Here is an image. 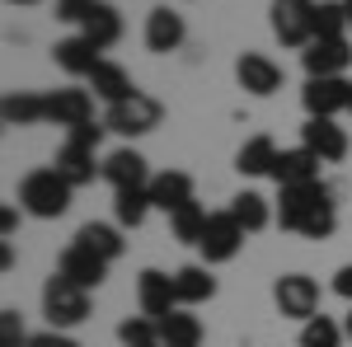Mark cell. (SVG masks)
Masks as SVG:
<instances>
[{
	"label": "cell",
	"mask_w": 352,
	"mask_h": 347,
	"mask_svg": "<svg viewBox=\"0 0 352 347\" xmlns=\"http://www.w3.org/2000/svg\"><path fill=\"white\" fill-rule=\"evenodd\" d=\"M151 212H155V202H151V183H146V188H122V192H113V221H118L122 230H141Z\"/></svg>",
	"instance_id": "cell-26"
},
{
	"label": "cell",
	"mask_w": 352,
	"mask_h": 347,
	"mask_svg": "<svg viewBox=\"0 0 352 347\" xmlns=\"http://www.w3.org/2000/svg\"><path fill=\"white\" fill-rule=\"evenodd\" d=\"M320 155L315 150H305V146H292V150H277V160H272V183L277 188H296V183H315L320 179Z\"/></svg>",
	"instance_id": "cell-18"
},
{
	"label": "cell",
	"mask_w": 352,
	"mask_h": 347,
	"mask_svg": "<svg viewBox=\"0 0 352 347\" xmlns=\"http://www.w3.org/2000/svg\"><path fill=\"white\" fill-rule=\"evenodd\" d=\"M305 76H348L352 71V38H315L310 47H300Z\"/></svg>",
	"instance_id": "cell-11"
},
{
	"label": "cell",
	"mask_w": 352,
	"mask_h": 347,
	"mask_svg": "<svg viewBox=\"0 0 352 347\" xmlns=\"http://www.w3.org/2000/svg\"><path fill=\"white\" fill-rule=\"evenodd\" d=\"M197 197V183H192V174H184V169H164V174H155L151 179V202H155V212L174 216L184 202H192Z\"/></svg>",
	"instance_id": "cell-20"
},
{
	"label": "cell",
	"mask_w": 352,
	"mask_h": 347,
	"mask_svg": "<svg viewBox=\"0 0 352 347\" xmlns=\"http://www.w3.org/2000/svg\"><path fill=\"white\" fill-rule=\"evenodd\" d=\"M300 146L315 150L324 164L348 160V132L338 127V117H305V127H300Z\"/></svg>",
	"instance_id": "cell-15"
},
{
	"label": "cell",
	"mask_w": 352,
	"mask_h": 347,
	"mask_svg": "<svg viewBox=\"0 0 352 347\" xmlns=\"http://www.w3.org/2000/svg\"><path fill=\"white\" fill-rule=\"evenodd\" d=\"M28 347H80L66 328H43V333H33L28 338Z\"/></svg>",
	"instance_id": "cell-36"
},
{
	"label": "cell",
	"mask_w": 352,
	"mask_h": 347,
	"mask_svg": "<svg viewBox=\"0 0 352 347\" xmlns=\"http://www.w3.org/2000/svg\"><path fill=\"white\" fill-rule=\"evenodd\" d=\"M151 179H155V174H151L146 155L132 150V146H118L109 160H104V183H109L113 192H122V188H146Z\"/></svg>",
	"instance_id": "cell-16"
},
{
	"label": "cell",
	"mask_w": 352,
	"mask_h": 347,
	"mask_svg": "<svg viewBox=\"0 0 352 347\" xmlns=\"http://www.w3.org/2000/svg\"><path fill=\"white\" fill-rule=\"evenodd\" d=\"M71 197H76V188L56 174V164L33 169V174L19 179V212H28L33 221H56V216H66L71 212Z\"/></svg>",
	"instance_id": "cell-3"
},
{
	"label": "cell",
	"mask_w": 352,
	"mask_h": 347,
	"mask_svg": "<svg viewBox=\"0 0 352 347\" xmlns=\"http://www.w3.org/2000/svg\"><path fill=\"white\" fill-rule=\"evenodd\" d=\"M272 305H277L282 320H300V324L315 320L320 315V282L305 277V272H282L272 282Z\"/></svg>",
	"instance_id": "cell-7"
},
{
	"label": "cell",
	"mask_w": 352,
	"mask_h": 347,
	"mask_svg": "<svg viewBox=\"0 0 352 347\" xmlns=\"http://www.w3.org/2000/svg\"><path fill=\"white\" fill-rule=\"evenodd\" d=\"M300 108L305 117H338L352 108V80L348 76H305L300 85Z\"/></svg>",
	"instance_id": "cell-9"
},
{
	"label": "cell",
	"mask_w": 352,
	"mask_h": 347,
	"mask_svg": "<svg viewBox=\"0 0 352 347\" xmlns=\"http://www.w3.org/2000/svg\"><path fill=\"white\" fill-rule=\"evenodd\" d=\"M343 10H348V33H352V0H343Z\"/></svg>",
	"instance_id": "cell-41"
},
{
	"label": "cell",
	"mask_w": 352,
	"mask_h": 347,
	"mask_svg": "<svg viewBox=\"0 0 352 347\" xmlns=\"http://www.w3.org/2000/svg\"><path fill=\"white\" fill-rule=\"evenodd\" d=\"M333 295H343L352 305V263H343L338 272H333Z\"/></svg>",
	"instance_id": "cell-37"
},
{
	"label": "cell",
	"mask_w": 352,
	"mask_h": 347,
	"mask_svg": "<svg viewBox=\"0 0 352 347\" xmlns=\"http://www.w3.org/2000/svg\"><path fill=\"white\" fill-rule=\"evenodd\" d=\"M80 33L94 43V47H99V52H109V47H118V43H122V14L113 10L109 0H99V5L85 14Z\"/></svg>",
	"instance_id": "cell-23"
},
{
	"label": "cell",
	"mask_w": 352,
	"mask_h": 347,
	"mask_svg": "<svg viewBox=\"0 0 352 347\" xmlns=\"http://www.w3.org/2000/svg\"><path fill=\"white\" fill-rule=\"evenodd\" d=\"M184 38H188V24H184V14H179V10L155 5V10L146 14V52L169 56V52H179V47H184Z\"/></svg>",
	"instance_id": "cell-14"
},
{
	"label": "cell",
	"mask_w": 352,
	"mask_h": 347,
	"mask_svg": "<svg viewBox=\"0 0 352 347\" xmlns=\"http://www.w3.org/2000/svg\"><path fill=\"white\" fill-rule=\"evenodd\" d=\"M56 272L66 277V282H76L85 291H94V287H104V277H109V258H99L94 249H85V244H66L61 249V258H56Z\"/></svg>",
	"instance_id": "cell-12"
},
{
	"label": "cell",
	"mask_w": 352,
	"mask_h": 347,
	"mask_svg": "<svg viewBox=\"0 0 352 347\" xmlns=\"http://www.w3.org/2000/svg\"><path fill=\"white\" fill-rule=\"evenodd\" d=\"M348 113H352V108H348Z\"/></svg>",
	"instance_id": "cell-43"
},
{
	"label": "cell",
	"mask_w": 352,
	"mask_h": 347,
	"mask_svg": "<svg viewBox=\"0 0 352 347\" xmlns=\"http://www.w3.org/2000/svg\"><path fill=\"white\" fill-rule=\"evenodd\" d=\"M272 160H277V141H272V136H249L240 150H235V169H240L244 179L272 174Z\"/></svg>",
	"instance_id": "cell-27"
},
{
	"label": "cell",
	"mask_w": 352,
	"mask_h": 347,
	"mask_svg": "<svg viewBox=\"0 0 352 347\" xmlns=\"http://www.w3.org/2000/svg\"><path fill=\"white\" fill-rule=\"evenodd\" d=\"M244 240H249V230H244L240 221H235V212L226 207V212L207 216V230H202L197 254H202V263H207V267H217V263H230V258L244 249Z\"/></svg>",
	"instance_id": "cell-8"
},
{
	"label": "cell",
	"mask_w": 352,
	"mask_h": 347,
	"mask_svg": "<svg viewBox=\"0 0 352 347\" xmlns=\"http://www.w3.org/2000/svg\"><path fill=\"white\" fill-rule=\"evenodd\" d=\"M43 315H47V328H80L89 320V291L76 287V282H66L61 272H52L47 282H43Z\"/></svg>",
	"instance_id": "cell-4"
},
{
	"label": "cell",
	"mask_w": 352,
	"mask_h": 347,
	"mask_svg": "<svg viewBox=\"0 0 352 347\" xmlns=\"http://www.w3.org/2000/svg\"><path fill=\"white\" fill-rule=\"evenodd\" d=\"M118 343L122 347H160V320L151 315H132L118 324Z\"/></svg>",
	"instance_id": "cell-32"
},
{
	"label": "cell",
	"mask_w": 352,
	"mask_h": 347,
	"mask_svg": "<svg viewBox=\"0 0 352 347\" xmlns=\"http://www.w3.org/2000/svg\"><path fill=\"white\" fill-rule=\"evenodd\" d=\"M315 5L320 0H272L268 5V24H272V38L282 47H310L315 43Z\"/></svg>",
	"instance_id": "cell-6"
},
{
	"label": "cell",
	"mask_w": 352,
	"mask_h": 347,
	"mask_svg": "<svg viewBox=\"0 0 352 347\" xmlns=\"http://www.w3.org/2000/svg\"><path fill=\"white\" fill-rule=\"evenodd\" d=\"M14 225H19V212H14V207H5V216H0V235L10 240V235H14Z\"/></svg>",
	"instance_id": "cell-38"
},
{
	"label": "cell",
	"mask_w": 352,
	"mask_h": 347,
	"mask_svg": "<svg viewBox=\"0 0 352 347\" xmlns=\"http://www.w3.org/2000/svg\"><path fill=\"white\" fill-rule=\"evenodd\" d=\"M5 5H38V0H5Z\"/></svg>",
	"instance_id": "cell-42"
},
{
	"label": "cell",
	"mask_w": 352,
	"mask_h": 347,
	"mask_svg": "<svg viewBox=\"0 0 352 347\" xmlns=\"http://www.w3.org/2000/svg\"><path fill=\"white\" fill-rule=\"evenodd\" d=\"M343 324L338 320H329V315H315V320H305L300 324V347H343Z\"/></svg>",
	"instance_id": "cell-31"
},
{
	"label": "cell",
	"mask_w": 352,
	"mask_h": 347,
	"mask_svg": "<svg viewBox=\"0 0 352 347\" xmlns=\"http://www.w3.org/2000/svg\"><path fill=\"white\" fill-rule=\"evenodd\" d=\"M47 122L66 127V132L94 122V99H89V89H47Z\"/></svg>",
	"instance_id": "cell-17"
},
{
	"label": "cell",
	"mask_w": 352,
	"mask_h": 347,
	"mask_svg": "<svg viewBox=\"0 0 352 347\" xmlns=\"http://www.w3.org/2000/svg\"><path fill=\"white\" fill-rule=\"evenodd\" d=\"M52 61L66 71V76H76V80H89V71L104 61V52L85 38V33H71V38H61L52 47Z\"/></svg>",
	"instance_id": "cell-19"
},
{
	"label": "cell",
	"mask_w": 352,
	"mask_h": 347,
	"mask_svg": "<svg viewBox=\"0 0 352 347\" xmlns=\"http://www.w3.org/2000/svg\"><path fill=\"white\" fill-rule=\"evenodd\" d=\"M76 244L94 249V254H99V258H109V263H118V258L127 254L122 225H109V221H85L80 230H76Z\"/></svg>",
	"instance_id": "cell-24"
},
{
	"label": "cell",
	"mask_w": 352,
	"mask_h": 347,
	"mask_svg": "<svg viewBox=\"0 0 352 347\" xmlns=\"http://www.w3.org/2000/svg\"><path fill=\"white\" fill-rule=\"evenodd\" d=\"M160 122H164V104L155 94H146V89H136L132 99H122V104H113L109 113H104V127L118 132V136H127V141L151 136Z\"/></svg>",
	"instance_id": "cell-5"
},
{
	"label": "cell",
	"mask_w": 352,
	"mask_h": 347,
	"mask_svg": "<svg viewBox=\"0 0 352 347\" xmlns=\"http://www.w3.org/2000/svg\"><path fill=\"white\" fill-rule=\"evenodd\" d=\"M33 333H24V315L19 310H0V347H28Z\"/></svg>",
	"instance_id": "cell-34"
},
{
	"label": "cell",
	"mask_w": 352,
	"mask_h": 347,
	"mask_svg": "<svg viewBox=\"0 0 352 347\" xmlns=\"http://www.w3.org/2000/svg\"><path fill=\"white\" fill-rule=\"evenodd\" d=\"M136 305H141V315H151V320H169L174 310H184V305H179V287H174V272L146 267V272L136 277Z\"/></svg>",
	"instance_id": "cell-10"
},
{
	"label": "cell",
	"mask_w": 352,
	"mask_h": 347,
	"mask_svg": "<svg viewBox=\"0 0 352 347\" xmlns=\"http://www.w3.org/2000/svg\"><path fill=\"white\" fill-rule=\"evenodd\" d=\"M160 347H202V320L174 310L169 320H160Z\"/></svg>",
	"instance_id": "cell-30"
},
{
	"label": "cell",
	"mask_w": 352,
	"mask_h": 347,
	"mask_svg": "<svg viewBox=\"0 0 352 347\" xmlns=\"http://www.w3.org/2000/svg\"><path fill=\"white\" fill-rule=\"evenodd\" d=\"M0 267H5V272L14 267V249H10V240H0Z\"/></svg>",
	"instance_id": "cell-39"
},
{
	"label": "cell",
	"mask_w": 352,
	"mask_h": 347,
	"mask_svg": "<svg viewBox=\"0 0 352 347\" xmlns=\"http://www.w3.org/2000/svg\"><path fill=\"white\" fill-rule=\"evenodd\" d=\"M0 117H5V127H38V122H47V94L14 89V94H5Z\"/></svg>",
	"instance_id": "cell-22"
},
{
	"label": "cell",
	"mask_w": 352,
	"mask_h": 347,
	"mask_svg": "<svg viewBox=\"0 0 352 347\" xmlns=\"http://www.w3.org/2000/svg\"><path fill=\"white\" fill-rule=\"evenodd\" d=\"M99 0H56V19L61 24H85V14L94 10Z\"/></svg>",
	"instance_id": "cell-35"
},
{
	"label": "cell",
	"mask_w": 352,
	"mask_h": 347,
	"mask_svg": "<svg viewBox=\"0 0 352 347\" xmlns=\"http://www.w3.org/2000/svg\"><path fill=\"white\" fill-rule=\"evenodd\" d=\"M315 38H348V10H343V0H320L315 5Z\"/></svg>",
	"instance_id": "cell-33"
},
{
	"label": "cell",
	"mask_w": 352,
	"mask_h": 347,
	"mask_svg": "<svg viewBox=\"0 0 352 347\" xmlns=\"http://www.w3.org/2000/svg\"><path fill=\"white\" fill-rule=\"evenodd\" d=\"M230 212H235V221H240L249 235L268 230L272 221H277V216H272V207H268V197H263V192H254V188H244V192H235V197H230Z\"/></svg>",
	"instance_id": "cell-28"
},
{
	"label": "cell",
	"mask_w": 352,
	"mask_h": 347,
	"mask_svg": "<svg viewBox=\"0 0 352 347\" xmlns=\"http://www.w3.org/2000/svg\"><path fill=\"white\" fill-rule=\"evenodd\" d=\"M174 287H179V305H207L217 295V277L207 263H184L174 272Z\"/></svg>",
	"instance_id": "cell-25"
},
{
	"label": "cell",
	"mask_w": 352,
	"mask_h": 347,
	"mask_svg": "<svg viewBox=\"0 0 352 347\" xmlns=\"http://www.w3.org/2000/svg\"><path fill=\"white\" fill-rule=\"evenodd\" d=\"M235 80H240L244 94H254V99H268L282 89V66L263 52H240L235 56Z\"/></svg>",
	"instance_id": "cell-13"
},
{
	"label": "cell",
	"mask_w": 352,
	"mask_h": 347,
	"mask_svg": "<svg viewBox=\"0 0 352 347\" xmlns=\"http://www.w3.org/2000/svg\"><path fill=\"white\" fill-rule=\"evenodd\" d=\"M277 225L292 230L300 240H329L338 230V207H333V192L329 183H296L277 192Z\"/></svg>",
	"instance_id": "cell-1"
},
{
	"label": "cell",
	"mask_w": 352,
	"mask_h": 347,
	"mask_svg": "<svg viewBox=\"0 0 352 347\" xmlns=\"http://www.w3.org/2000/svg\"><path fill=\"white\" fill-rule=\"evenodd\" d=\"M104 132H109L104 122H85L76 132H66V141H61V150H56L52 164L71 188H85V183H94V179H104V164H94Z\"/></svg>",
	"instance_id": "cell-2"
},
{
	"label": "cell",
	"mask_w": 352,
	"mask_h": 347,
	"mask_svg": "<svg viewBox=\"0 0 352 347\" xmlns=\"http://www.w3.org/2000/svg\"><path fill=\"white\" fill-rule=\"evenodd\" d=\"M207 216H212V212H207L197 197H192V202H184L179 212L169 216V230H174V240H179V244H192V249H197V244H202V230H207Z\"/></svg>",
	"instance_id": "cell-29"
},
{
	"label": "cell",
	"mask_w": 352,
	"mask_h": 347,
	"mask_svg": "<svg viewBox=\"0 0 352 347\" xmlns=\"http://www.w3.org/2000/svg\"><path fill=\"white\" fill-rule=\"evenodd\" d=\"M343 333H348V343H352V305H348V320H343Z\"/></svg>",
	"instance_id": "cell-40"
},
{
	"label": "cell",
	"mask_w": 352,
	"mask_h": 347,
	"mask_svg": "<svg viewBox=\"0 0 352 347\" xmlns=\"http://www.w3.org/2000/svg\"><path fill=\"white\" fill-rule=\"evenodd\" d=\"M89 89H94V99H104L109 108H113V104H122V99H132V94H136L132 76H127V71H122L118 61H109V56H104V61H99V66L89 71Z\"/></svg>",
	"instance_id": "cell-21"
}]
</instances>
